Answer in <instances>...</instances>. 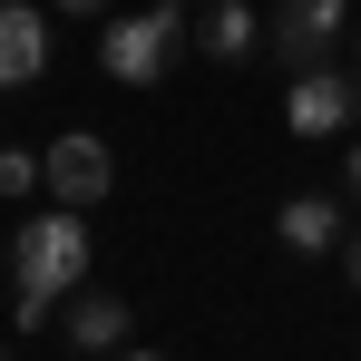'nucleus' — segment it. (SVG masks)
Here are the masks:
<instances>
[{
  "mask_svg": "<svg viewBox=\"0 0 361 361\" xmlns=\"http://www.w3.org/2000/svg\"><path fill=\"white\" fill-rule=\"evenodd\" d=\"M195 49V20H185V0H157V10H127L98 30V68L118 78V88H157L166 68Z\"/></svg>",
  "mask_w": 361,
  "mask_h": 361,
  "instance_id": "nucleus-2",
  "label": "nucleus"
},
{
  "mask_svg": "<svg viewBox=\"0 0 361 361\" xmlns=\"http://www.w3.org/2000/svg\"><path fill=\"white\" fill-rule=\"evenodd\" d=\"M195 49H205V59H225V68H244L254 49H264V20H254L244 0H205V20H195Z\"/></svg>",
  "mask_w": 361,
  "mask_h": 361,
  "instance_id": "nucleus-7",
  "label": "nucleus"
},
{
  "mask_svg": "<svg viewBox=\"0 0 361 361\" xmlns=\"http://www.w3.org/2000/svg\"><path fill=\"white\" fill-rule=\"evenodd\" d=\"M342 185H352V195H361V147H352V176H342Z\"/></svg>",
  "mask_w": 361,
  "mask_h": 361,
  "instance_id": "nucleus-13",
  "label": "nucleus"
},
{
  "mask_svg": "<svg viewBox=\"0 0 361 361\" xmlns=\"http://www.w3.org/2000/svg\"><path fill=\"white\" fill-rule=\"evenodd\" d=\"M39 185H49L59 205H78V215H88V205H98V195L118 185V157H108V137H88V127H68L59 147L39 157Z\"/></svg>",
  "mask_w": 361,
  "mask_h": 361,
  "instance_id": "nucleus-4",
  "label": "nucleus"
},
{
  "mask_svg": "<svg viewBox=\"0 0 361 361\" xmlns=\"http://www.w3.org/2000/svg\"><path fill=\"white\" fill-rule=\"evenodd\" d=\"M274 235L293 244V254H332V244H352V235H342V205H332V195H293V205L274 215Z\"/></svg>",
  "mask_w": 361,
  "mask_h": 361,
  "instance_id": "nucleus-9",
  "label": "nucleus"
},
{
  "mask_svg": "<svg viewBox=\"0 0 361 361\" xmlns=\"http://www.w3.org/2000/svg\"><path fill=\"white\" fill-rule=\"evenodd\" d=\"M195 10H205V0H195Z\"/></svg>",
  "mask_w": 361,
  "mask_h": 361,
  "instance_id": "nucleus-15",
  "label": "nucleus"
},
{
  "mask_svg": "<svg viewBox=\"0 0 361 361\" xmlns=\"http://www.w3.org/2000/svg\"><path fill=\"white\" fill-rule=\"evenodd\" d=\"M49 68V10L39 0H0V88H30Z\"/></svg>",
  "mask_w": 361,
  "mask_h": 361,
  "instance_id": "nucleus-6",
  "label": "nucleus"
},
{
  "mask_svg": "<svg viewBox=\"0 0 361 361\" xmlns=\"http://www.w3.org/2000/svg\"><path fill=\"white\" fill-rule=\"evenodd\" d=\"M342 254H352V283H361V235H352V244H342Z\"/></svg>",
  "mask_w": 361,
  "mask_h": 361,
  "instance_id": "nucleus-12",
  "label": "nucleus"
},
{
  "mask_svg": "<svg viewBox=\"0 0 361 361\" xmlns=\"http://www.w3.org/2000/svg\"><path fill=\"white\" fill-rule=\"evenodd\" d=\"M68 352H127V302L118 293H88V283H78V293H68Z\"/></svg>",
  "mask_w": 361,
  "mask_h": 361,
  "instance_id": "nucleus-8",
  "label": "nucleus"
},
{
  "mask_svg": "<svg viewBox=\"0 0 361 361\" xmlns=\"http://www.w3.org/2000/svg\"><path fill=\"white\" fill-rule=\"evenodd\" d=\"M342 30H352V0H283V10L264 20V49L283 68H332Z\"/></svg>",
  "mask_w": 361,
  "mask_h": 361,
  "instance_id": "nucleus-3",
  "label": "nucleus"
},
{
  "mask_svg": "<svg viewBox=\"0 0 361 361\" xmlns=\"http://www.w3.org/2000/svg\"><path fill=\"white\" fill-rule=\"evenodd\" d=\"M118 361H166V352H118Z\"/></svg>",
  "mask_w": 361,
  "mask_h": 361,
  "instance_id": "nucleus-14",
  "label": "nucleus"
},
{
  "mask_svg": "<svg viewBox=\"0 0 361 361\" xmlns=\"http://www.w3.org/2000/svg\"><path fill=\"white\" fill-rule=\"evenodd\" d=\"M49 10H108V0H49Z\"/></svg>",
  "mask_w": 361,
  "mask_h": 361,
  "instance_id": "nucleus-11",
  "label": "nucleus"
},
{
  "mask_svg": "<svg viewBox=\"0 0 361 361\" xmlns=\"http://www.w3.org/2000/svg\"><path fill=\"white\" fill-rule=\"evenodd\" d=\"M78 283H88V225H78V205L30 215L20 244H10V322H20V332H39Z\"/></svg>",
  "mask_w": 361,
  "mask_h": 361,
  "instance_id": "nucleus-1",
  "label": "nucleus"
},
{
  "mask_svg": "<svg viewBox=\"0 0 361 361\" xmlns=\"http://www.w3.org/2000/svg\"><path fill=\"white\" fill-rule=\"evenodd\" d=\"M352 108H361V78H342V68H293L283 127L312 147V137H342V127H352Z\"/></svg>",
  "mask_w": 361,
  "mask_h": 361,
  "instance_id": "nucleus-5",
  "label": "nucleus"
},
{
  "mask_svg": "<svg viewBox=\"0 0 361 361\" xmlns=\"http://www.w3.org/2000/svg\"><path fill=\"white\" fill-rule=\"evenodd\" d=\"M39 185V157H20V147H0V195H30Z\"/></svg>",
  "mask_w": 361,
  "mask_h": 361,
  "instance_id": "nucleus-10",
  "label": "nucleus"
}]
</instances>
